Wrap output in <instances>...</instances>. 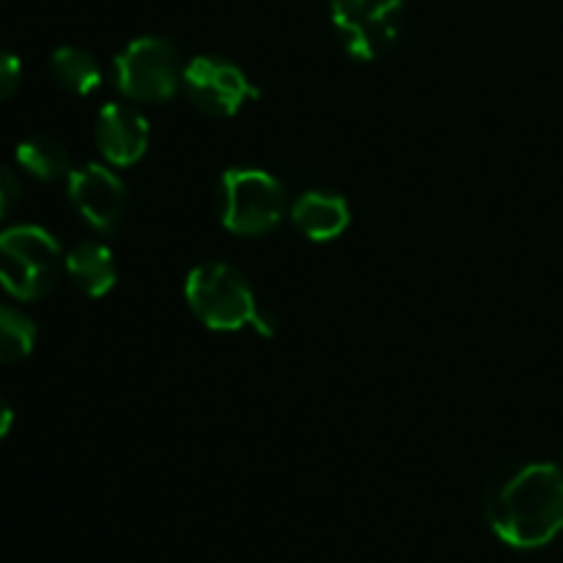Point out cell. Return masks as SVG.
<instances>
[{
  "mask_svg": "<svg viewBox=\"0 0 563 563\" xmlns=\"http://www.w3.org/2000/svg\"><path fill=\"white\" fill-rule=\"evenodd\" d=\"M484 517L509 548H544L563 531V471L550 462L498 467L484 489Z\"/></svg>",
  "mask_w": 563,
  "mask_h": 563,
  "instance_id": "cell-1",
  "label": "cell"
},
{
  "mask_svg": "<svg viewBox=\"0 0 563 563\" xmlns=\"http://www.w3.org/2000/svg\"><path fill=\"white\" fill-rule=\"evenodd\" d=\"M64 267L58 240L42 225H11L0 231V286L14 300L31 302L47 295Z\"/></svg>",
  "mask_w": 563,
  "mask_h": 563,
  "instance_id": "cell-2",
  "label": "cell"
},
{
  "mask_svg": "<svg viewBox=\"0 0 563 563\" xmlns=\"http://www.w3.org/2000/svg\"><path fill=\"white\" fill-rule=\"evenodd\" d=\"M185 300L190 311L218 333H236L256 317V295L240 269L223 262H203L187 273Z\"/></svg>",
  "mask_w": 563,
  "mask_h": 563,
  "instance_id": "cell-3",
  "label": "cell"
},
{
  "mask_svg": "<svg viewBox=\"0 0 563 563\" xmlns=\"http://www.w3.org/2000/svg\"><path fill=\"white\" fill-rule=\"evenodd\" d=\"M286 212L284 185L269 170L229 168L218 185L220 223L240 236L273 231Z\"/></svg>",
  "mask_w": 563,
  "mask_h": 563,
  "instance_id": "cell-4",
  "label": "cell"
},
{
  "mask_svg": "<svg viewBox=\"0 0 563 563\" xmlns=\"http://www.w3.org/2000/svg\"><path fill=\"white\" fill-rule=\"evenodd\" d=\"M405 0H330V22L341 47L361 64L383 58L405 31Z\"/></svg>",
  "mask_w": 563,
  "mask_h": 563,
  "instance_id": "cell-5",
  "label": "cell"
},
{
  "mask_svg": "<svg viewBox=\"0 0 563 563\" xmlns=\"http://www.w3.org/2000/svg\"><path fill=\"white\" fill-rule=\"evenodd\" d=\"M115 86L132 102H165L181 86L179 47L165 36H137L113 64Z\"/></svg>",
  "mask_w": 563,
  "mask_h": 563,
  "instance_id": "cell-6",
  "label": "cell"
},
{
  "mask_svg": "<svg viewBox=\"0 0 563 563\" xmlns=\"http://www.w3.org/2000/svg\"><path fill=\"white\" fill-rule=\"evenodd\" d=\"M181 86H185L187 99L201 113L214 115V119H231L240 113L247 99L258 97L245 71L218 55H198L187 60Z\"/></svg>",
  "mask_w": 563,
  "mask_h": 563,
  "instance_id": "cell-7",
  "label": "cell"
},
{
  "mask_svg": "<svg viewBox=\"0 0 563 563\" xmlns=\"http://www.w3.org/2000/svg\"><path fill=\"white\" fill-rule=\"evenodd\" d=\"M66 190H69L71 207L91 229L113 231L121 223L126 190L119 174H113L108 165L86 163L80 168H71Z\"/></svg>",
  "mask_w": 563,
  "mask_h": 563,
  "instance_id": "cell-8",
  "label": "cell"
},
{
  "mask_svg": "<svg viewBox=\"0 0 563 563\" xmlns=\"http://www.w3.org/2000/svg\"><path fill=\"white\" fill-rule=\"evenodd\" d=\"M97 146L115 168L135 165L148 148V121L130 104L108 102L97 113Z\"/></svg>",
  "mask_w": 563,
  "mask_h": 563,
  "instance_id": "cell-9",
  "label": "cell"
},
{
  "mask_svg": "<svg viewBox=\"0 0 563 563\" xmlns=\"http://www.w3.org/2000/svg\"><path fill=\"white\" fill-rule=\"evenodd\" d=\"M350 218V203L339 192L308 190L291 203V223L311 242H330L341 236Z\"/></svg>",
  "mask_w": 563,
  "mask_h": 563,
  "instance_id": "cell-10",
  "label": "cell"
},
{
  "mask_svg": "<svg viewBox=\"0 0 563 563\" xmlns=\"http://www.w3.org/2000/svg\"><path fill=\"white\" fill-rule=\"evenodd\" d=\"M64 269L71 284L88 297H104L119 278L113 253L102 242H77L64 256Z\"/></svg>",
  "mask_w": 563,
  "mask_h": 563,
  "instance_id": "cell-11",
  "label": "cell"
},
{
  "mask_svg": "<svg viewBox=\"0 0 563 563\" xmlns=\"http://www.w3.org/2000/svg\"><path fill=\"white\" fill-rule=\"evenodd\" d=\"M16 165L38 181L69 179L71 157L60 141L49 135H33L16 146Z\"/></svg>",
  "mask_w": 563,
  "mask_h": 563,
  "instance_id": "cell-12",
  "label": "cell"
},
{
  "mask_svg": "<svg viewBox=\"0 0 563 563\" xmlns=\"http://www.w3.org/2000/svg\"><path fill=\"white\" fill-rule=\"evenodd\" d=\"M49 71H53V80L75 97H88L102 82V69H99L97 58L80 47L55 49L49 58Z\"/></svg>",
  "mask_w": 563,
  "mask_h": 563,
  "instance_id": "cell-13",
  "label": "cell"
},
{
  "mask_svg": "<svg viewBox=\"0 0 563 563\" xmlns=\"http://www.w3.org/2000/svg\"><path fill=\"white\" fill-rule=\"evenodd\" d=\"M36 344V324L25 311L0 306V366L25 361Z\"/></svg>",
  "mask_w": 563,
  "mask_h": 563,
  "instance_id": "cell-14",
  "label": "cell"
},
{
  "mask_svg": "<svg viewBox=\"0 0 563 563\" xmlns=\"http://www.w3.org/2000/svg\"><path fill=\"white\" fill-rule=\"evenodd\" d=\"M22 198V185L9 165H0V220L14 212Z\"/></svg>",
  "mask_w": 563,
  "mask_h": 563,
  "instance_id": "cell-15",
  "label": "cell"
},
{
  "mask_svg": "<svg viewBox=\"0 0 563 563\" xmlns=\"http://www.w3.org/2000/svg\"><path fill=\"white\" fill-rule=\"evenodd\" d=\"M20 77H22L20 58L0 49V102H3V99H9L11 93L16 91V86H20Z\"/></svg>",
  "mask_w": 563,
  "mask_h": 563,
  "instance_id": "cell-16",
  "label": "cell"
},
{
  "mask_svg": "<svg viewBox=\"0 0 563 563\" xmlns=\"http://www.w3.org/2000/svg\"><path fill=\"white\" fill-rule=\"evenodd\" d=\"M251 328L256 330L258 335H264V339H273L275 330H278V322H275V317L267 311V308H258L256 317H253V322H251Z\"/></svg>",
  "mask_w": 563,
  "mask_h": 563,
  "instance_id": "cell-17",
  "label": "cell"
},
{
  "mask_svg": "<svg viewBox=\"0 0 563 563\" xmlns=\"http://www.w3.org/2000/svg\"><path fill=\"white\" fill-rule=\"evenodd\" d=\"M11 423H14V412H11L9 401L0 396V440L11 432Z\"/></svg>",
  "mask_w": 563,
  "mask_h": 563,
  "instance_id": "cell-18",
  "label": "cell"
}]
</instances>
